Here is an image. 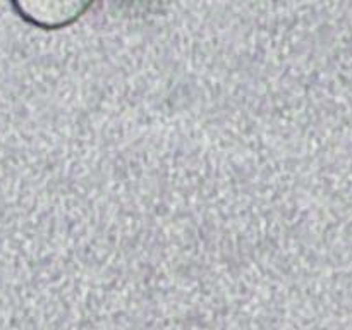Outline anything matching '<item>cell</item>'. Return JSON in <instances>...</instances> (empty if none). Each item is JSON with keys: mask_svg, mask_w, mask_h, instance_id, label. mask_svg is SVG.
Segmentation results:
<instances>
[{"mask_svg": "<svg viewBox=\"0 0 352 330\" xmlns=\"http://www.w3.org/2000/svg\"><path fill=\"white\" fill-rule=\"evenodd\" d=\"M91 3L85 2H54V0H33V2H12L17 16L38 30H64L81 19Z\"/></svg>", "mask_w": 352, "mask_h": 330, "instance_id": "1", "label": "cell"}]
</instances>
